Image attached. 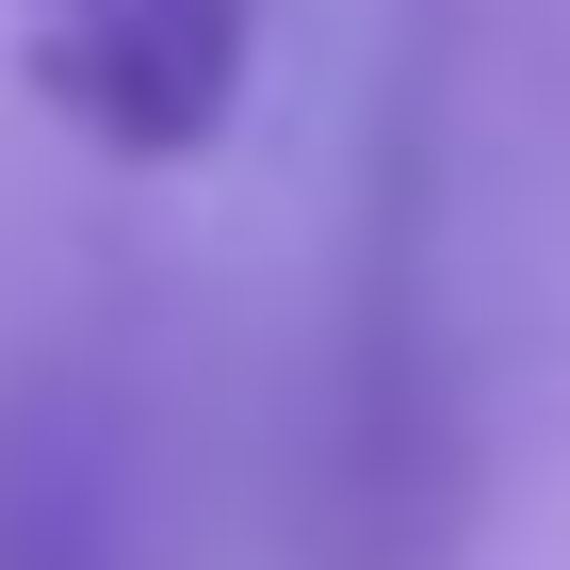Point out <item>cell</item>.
I'll use <instances>...</instances> for the list:
<instances>
[{"mask_svg": "<svg viewBox=\"0 0 570 570\" xmlns=\"http://www.w3.org/2000/svg\"><path fill=\"white\" fill-rule=\"evenodd\" d=\"M473 0H407L375 49V164H358L343 262V522L424 554L456 505V147H473Z\"/></svg>", "mask_w": 570, "mask_h": 570, "instance_id": "6da1fadb", "label": "cell"}, {"mask_svg": "<svg viewBox=\"0 0 570 570\" xmlns=\"http://www.w3.org/2000/svg\"><path fill=\"white\" fill-rule=\"evenodd\" d=\"M0 33H17V82L66 147L164 179L228 147L245 66H262V0H0Z\"/></svg>", "mask_w": 570, "mask_h": 570, "instance_id": "7a4b0ae2", "label": "cell"}, {"mask_svg": "<svg viewBox=\"0 0 570 570\" xmlns=\"http://www.w3.org/2000/svg\"><path fill=\"white\" fill-rule=\"evenodd\" d=\"M0 570H147V440L98 358L0 392Z\"/></svg>", "mask_w": 570, "mask_h": 570, "instance_id": "3957f363", "label": "cell"}]
</instances>
